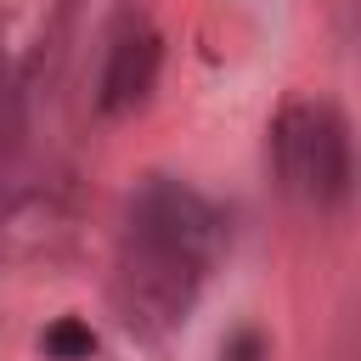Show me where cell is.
<instances>
[{"mask_svg":"<svg viewBox=\"0 0 361 361\" xmlns=\"http://www.w3.org/2000/svg\"><path fill=\"white\" fill-rule=\"evenodd\" d=\"M220 214L192 186L152 175L130 197V248H124V282L135 288V305L152 322H175L209 265L220 259Z\"/></svg>","mask_w":361,"mask_h":361,"instance_id":"1","label":"cell"},{"mask_svg":"<svg viewBox=\"0 0 361 361\" xmlns=\"http://www.w3.org/2000/svg\"><path fill=\"white\" fill-rule=\"evenodd\" d=\"M276 169L282 186L310 203L333 209L350 197V124L333 102H288L276 118Z\"/></svg>","mask_w":361,"mask_h":361,"instance_id":"2","label":"cell"},{"mask_svg":"<svg viewBox=\"0 0 361 361\" xmlns=\"http://www.w3.org/2000/svg\"><path fill=\"white\" fill-rule=\"evenodd\" d=\"M158 62H164L158 34H152L147 23H124L118 39H113V51H107V68H102V96H96L102 113H130V107L152 90Z\"/></svg>","mask_w":361,"mask_h":361,"instance_id":"3","label":"cell"},{"mask_svg":"<svg viewBox=\"0 0 361 361\" xmlns=\"http://www.w3.org/2000/svg\"><path fill=\"white\" fill-rule=\"evenodd\" d=\"M39 350H45L51 361H90V355H96V333H90L79 316H62V322L45 327Z\"/></svg>","mask_w":361,"mask_h":361,"instance_id":"4","label":"cell"},{"mask_svg":"<svg viewBox=\"0 0 361 361\" xmlns=\"http://www.w3.org/2000/svg\"><path fill=\"white\" fill-rule=\"evenodd\" d=\"M220 361H265V333L259 327H237L220 344Z\"/></svg>","mask_w":361,"mask_h":361,"instance_id":"5","label":"cell"}]
</instances>
